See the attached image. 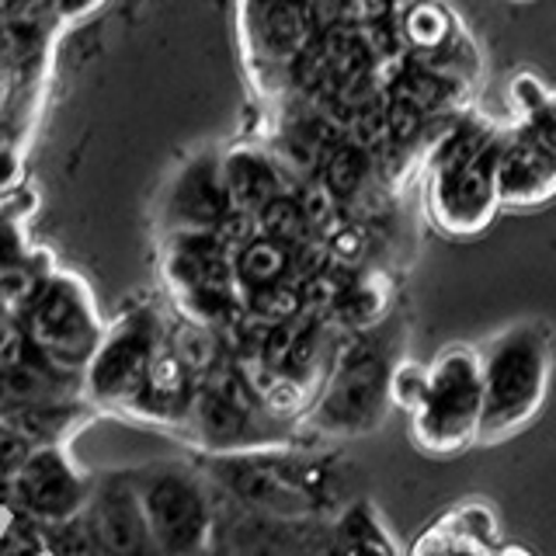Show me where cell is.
Returning <instances> with one entry per match:
<instances>
[{"label":"cell","instance_id":"obj_1","mask_svg":"<svg viewBox=\"0 0 556 556\" xmlns=\"http://www.w3.org/2000/svg\"><path fill=\"white\" fill-rule=\"evenodd\" d=\"M483 376V445L504 442L535 421L553 379V327L543 320H518L477 348Z\"/></svg>","mask_w":556,"mask_h":556},{"label":"cell","instance_id":"obj_2","mask_svg":"<svg viewBox=\"0 0 556 556\" xmlns=\"http://www.w3.org/2000/svg\"><path fill=\"white\" fill-rule=\"evenodd\" d=\"M22 324L31 358L66 379H80L91 365L104 330L98 324L94 300L87 286L74 275L49 271L28 300Z\"/></svg>","mask_w":556,"mask_h":556},{"label":"cell","instance_id":"obj_3","mask_svg":"<svg viewBox=\"0 0 556 556\" xmlns=\"http://www.w3.org/2000/svg\"><path fill=\"white\" fill-rule=\"evenodd\" d=\"M483 376L477 348H445L428 365L425 393L410 410V439L428 456H456L480 439Z\"/></svg>","mask_w":556,"mask_h":556},{"label":"cell","instance_id":"obj_4","mask_svg":"<svg viewBox=\"0 0 556 556\" xmlns=\"http://www.w3.org/2000/svg\"><path fill=\"white\" fill-rule=\"evenodd\" d=\"M213 473L240 504V511L282 521H306L317 515L327 494L324 469L286 452H219Z\"/></svg>","mask_w":556,"mask_h":556},{"label":"cell","instance_id":"obj_5","mask_svg":"<svg viewBox=\"0 0 556 556\" xmlns=\"http://www.w3.org/2000/svg\"><path fill=\"white\" fill-rule=\"evenodd\" d=\"M390 369L393 365L379 348L352 341V348L330 369L317 404L309 407L313 428L334 439H358V434L376 431L393 407Z\"/></svg>","mask_w":556,"mask_h":556},{"label":"cell","instance_id":"obj_6","mask_svg":"<svg viewBox=\"0 0 556 556\" xmlns=\"http://www.w3.org/2000/svg\"><path fill=\"white\" fill-rule=\"evenodd\" d=\"M136 494L143 504L153 546L161 556H205L213 549L216 511L205 483L181 466H156L139 473Z\"/></svg>","mask_w":556,"mask_h":556},{"label":"cell","instance_id":"obj_7","mask_svg":"<svg viewBox=\"0 0 556 556\" xmlns=\"http://www.w3.org/2000/svg\"><path fill=\"white\" fill-rule=\"evenodd\" d=\"M164 341V327L156 313L139 306L115 320L98 344V352L84 372V393L101 407L139 410L147 390V372Z\"/></svg>","mask_w":556,"mask_h":556},{"label":"cell","instance_id":"obj_8","mask_svg":"<svg viewBox=\"0 0 556 556\" xmlns=\"http://www.w3.org/2000/svg\"><path fill=\"white\" fill-rule=\"evenodd\" d=\"M91 480L77 473V466L66 459L60 445L31 448L17 473L8 480L11 511L25 515L39 526H60V521L77 518L91 497Z\"/></svg>","mask_w":556,"mask_h":556},{"label":"cell","instance_id":"obj_9","mask_svg":"<svg viewBox=\"0 0 556 556\" xmlns=\"http://www.w3.org/2000/svg\"><path fill=\"white\" fill-rule=\"evenodd\" d=\"M497 156L501 139L494 136L466 164L431 170V216L448 233H480L497 208Z\"/></svg>","mask_w":556,"mask_h":556},{"label":"cell","instance_id":"obj_10","mask_svg":"<svg viewBox=\"0 0 556 556\" xmlns=\"http://www.w3.org/2000/svg\"><path fill=\"white\" fill-rule=\"evenodd\" d=\"M80 518L98 556H161L153 546L132 477L98 480Z\"/></svg>","mask_w":556,"mask_h":556},{"label":"cell","instance_id":"obj_11","mask_svg":"<svg viewBox=\"0 0 556 556\" xmlns=\"http://www.w3.org/2000/svg\"><path fill=\"white\" fill-rule=\"evenodd\" d=\"M556 191V150L535 129L501 139L497 202L539 205Z\"/></svg>","mask_w":556,"mask_h":556},{"label":"cell","instance_id":"obj_12","mask_svg":"<svg viewBox=\"0 0 556 556\" xmlns=\"http://www.w3.org/2000/svg\"><path fill=\"white\" fill-rule=\"evenodd\" d=\"M230 213L223 188V167L216 156L191 164L170 191V233H213L219 219Z\"/></svg>","mask_w":556,"mask_h":556},{"label":"cell","instance_id":"obj_13","mask_svg":"<svg viewBox=\"0 0 556 556\" xmlns=\"http://www.w3.org/2000/svg\"><path fill=\"white\" fill-rule=\"evenodd\" d=\"M494 515L483 504H456L414 539L410 556H494Z\"/></svg>","mask_w":556,"mask_h":556},{"label":"cell","instance_id":"obj_14","mask_svg":"<svg viewBox=\"0 0 556 556\" xmlns=\"http://www.w3.org/2000/svg\"><path fill=\"white\" fill-rule=\"evenodd\" d=\"M303 521H282L240 511L219 535V556H309L313 543L300 535Z\"/></svg>","mask_w":556,"mask_h":556},{"label":"cell","instance_id":"obj_15","mask_svg":"<svg viewBox=\"0 0 556 556\" xmlns=\"http://www.w3.org/2000/svg\"><path fill=\"white\" fill-rule=\"evenodd\" d=\"M219 167H223V188H226V199H230L233 213L257 216L271 199L292 191L286 174L278 170V164L268 153L233 150V153L223 156Z\"/></svg>","mask_w":556,"mask_h":556},{"label":"cell","instance_id":"obj_16","mask_svg":"<svg viewBox=\"0 0 556 556\" xmlns=\"http://www.w3.org/2000/svg\"><path fill=\"white\" fill-rule=\"evenodd\" d=\"M77 393H84L80 379L56 376L35 358L14 365V369H0V417L39 404H56V400H77Z\"/></svg>","mask_w":556,"mask_h":556},{"label":"cell","instance_id":"obj_17","mask_svg":"<svg viewBox=\"0 0 556 556\" xmlns=\"http://www.w3.org/2000/svg\"><path fill=\"white\" fill-rule=\"evenodd\" d=\"M191 393H195V379H191V372L181 365V358L170 352V344L161 341V348H156V355L150 362L139 410L150 417H161V421H185L191 407Z\"/></svg>","mask_w":556,"mask_h":556},{"label":"cell","instance_id":"obj_18","mask_svg":"<svg viewBox=\"0 0 556 556\" xmlns=\"http://www.w3.org/2000/svg\"><path fill=\"white\" fill-rule=\"evenodd\" d=\"M330 556H400L396 539L390 535L372 504H352L344 508L330 532Z\"/></svg>","mask_w":556,"mask_h":556},{"label":"cell","instance_id":"obj_19","mask_svg":"<svg viewBox=\"0 0 556 556\" xmlns=\"http://www.w3.org/2000/svg\"><path fill=\"white\" fill-rule=\"evenodd\" d=\"M17 439H25L31 448H46V445H60L70 431L84 421V407L77 400H56V404H39L28 410H17L0 417Z\"/></svg>","mask_w":556,"mask_h":556},{"label":"cell","instance_id":"obj_20","mask_svg":"<svg viewBox=\"0 0 556 556\" xmlns=\"http://www.w3.org/2000/svg\"><path fill=\"white\" fill-rule=\"evenodd\" d=\"M261 39L282 60H295L317 39L300 8V0H265L261 8Z\"/></svg>","mask_w":556,"mask_h":556},{"label":"cell","instance_id":"obj_21","mask_svg":"<svg viewBox=\"0 0 556 556\" xmlns=\"http://www.w3.org/2000/svg\"><path fill=\"white\" fill-rule=\"evenodd\" d=\"M289 271H292V251L268 237H254L248 248L233 257V275H237L240 292L289 282Z\"/></svg>","mask_w":556,"mask_h":556},{"label":"cell","instance_id":"obj_22","mask_svg":"<svg viewBox=\"0 0 556 556\" xmlns=\"http://www.w3.org/2000/svg\"><path fill=\"white\" fill-rule=\"evenodd\" d=\"M369 174H372V153H365V150H358L355 143H348V139H344V143H338L334 150L324 153L317 178L324 181V188L330 191V195L344 205V202H352V199L362 195Z\"/></svg>","mask_w":556,"mask_h":556},{"label":"cell","instance_id":"obj_23","mask_svg":"<svg viewBox=\"0 0 556 556\" xmlns=\"http://www.w3.org/2000/svg\"><path fill=\"white\" fill-rule=\"evenodd\" d=\"M164 341L170 344V352L181 358V365L191 372V379H195V382L213 372L216 365L226 358L223 338L216 334V330L188 324V320H178L170 330H164Z\"/></svg>","mask_w":556,"mask_h":556},{"label":"cell","instance_id":"obj_24","mask_svg":"<svg viewBox=\"0 0 556 556\" xmlns=\"http://www.w3.org/2000/svg\"><path fill=\"white\" fill-rule=\"evenodd\" d=\"M240 309L243 317L254 320L257 327H278L289 324L292 317L303 313V292L292 282H278L268 289H254V292H240Z\"/></svg>","mask_w":556,"mask_h":556},{"label":"cell","instance_id":"obj_25","mask_svg":"<svg viewBox=\"0 0 556 556\" xmlns=\"http://www.w3.org/2000/svg\"><path fill=\"white\" fill-rule=\"evenodd\" d=\"M382 309H387V286L379 278H352L330 313L348 330H365L382 320Z\"/></svg>","mask_w":556,"mask_h":556},{"label":"cell","instance_id":"obj_26","mask_svg":"<svg viewBox=\"0 0 556 556\" xmlns=\"http://www.w3.org/2000/svg\"><path fill=\"white\" fill-rule=\"evenodd\" d=\"M254 219H257V237H268V240L282 243V248H289V251H295L300 243L313 240L303 208H300V202H295V191H286V195L271 199Z\"/></svg>","mask_w":556,"mask_h":556},{"label":"cell","instance_id":"obj_27","mask_svg":"<svg viewBox=\"0 0 556 556\" xmlns=\"http://www.w3.org/2000/svg\"><path fill=\"white\" fill-rule=\"evenodd\" d=\"M295 202H300L309 233L317 237V240H327L330 233L344 226V219H341V202L330 195L320 178H309V181H303L300 188H295Z\"/></svg>","mask_w":556,"mask_h":556},{"label":"cell","instance_id":"obj_28","mask_svg":"<svg viewBox=\"0 0 556 556\" xmlns=\"http://www.w3.org/2000/svg\"><path fill=\"white\" fill-rule=\"evenodd\" d=\"M0 556H46V526L8 511L4 529H0Z\"/></svg>","mask_w":556,"mask_h":556},{"label":"cell","instance_id":"obj_29","mask_svg":"<svg viewBox=\"0 0 556 556\" xmlns=\"http://www.w3.org/2000/svg\"><path fill=\"white\" fill-rule=\"evenodd\" d=\"M425 379H428V365L417 362H396L390 369V400L396 407H404L407 414L417 407V400L425 393Z\"/></svg>","mask_w":556,"mask_h":556},{"label":"cell","instance_id":"obj_30","mask_svg":"<svg viewBox=\"0 0 556 556\" xmlns=\"http://www.w3.org/2000/svg\"><path fill=\"white\" fill-rule=\"evenodd\" d=\"M407 35L417 46H439L448 35V17L439 4H417L407 14Z\"/></svg>","mask_w":556,"mask_h":556},{"label":"cell","instance_id":"obj_31","mask_svg":"<svg viewBox=\"0 0 556 556\" xmlns=\"http://www.w3.org/2000/svg\"><path fill=\"white\" fill-rule=\"evenodd\" d=\"M387 126H390V139L400 147H410L425 129V112L414 109V104L390 98L387 101Z\"/></svg>","mask_w":556,"mask_h":556},{"label":"cell","instance_id":"obj_32","mask_svg":"<svg viewBox=\"0 0 556 556\" xmlns=\"http://www.w3.org/2000/svg\"><path fill=\"white\" fill-rule=\"evenodd\" d=\"M98 4V0H56V11L63 14V17H77V14H84V11H91Z\"/></svg>","mask_w":556,"mask_h":556},{"label":"cell","instance_id":"obj_33","mask_svg":"<svg viewBox=\"0 0 556 556\" xmlns=\"http://www.w3.org/2000/svg\"><path fill=\"white\" fill-rule=\"evenodd\" d=\"M11 156L0 150V191H8V185H11Z\"/></svg>","mask_w":556,"mask_h":556},{"label":"cell","instance_id":"obj_34","mask_svg":"<svg viewBox=\"0 0 556 556\" xmlns=\"http://www.w3.org/2000/svg\"><path fill=\"white\" fill-rule=\"evenodd\" d=\"M494 556H532V553H526V549H518V546H504V549H497Z\"/></svg>","mask_w":556,"mask_h":556},{"label":"cell","instance_id":"obj_35","mask_svg":"<svg viewBox=\"0 0 556 556\" xmlns=\"http://www.w3.org/2000/svg\"><path fill=\"white\" fill-rule=\"evenodd\" d=\"M205 556H219V553H216V549H208V553H205Z\"/></svg>","mask_w":556,"mask_h":556}]
</instances>
